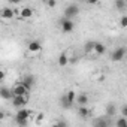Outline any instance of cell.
Masks as SVG:
<instances>
[{"instance_id": "cell-1", "label": "cell", "mask_w": 127, "mask_h": 127, "mask_svg": "<svg viewBox=\"0 0 127 127\" xmlns=\"http://www.w3.org/2000/svg\"><path fill=\"white\" fill-rule=\"evenodd\" d=\"M30 115H32V112H30L29 109H26V108H20L18 112H17V115H15V120H17V123H18L20 126H26V124H27V120H29Z\"/></svg>"}, {"instance_id": "cell-2", "label": "cell", "mask_w": 127, "mask_h": 127, "mask_svg": "<svg viewBox=\"0 0 127 127\" xmlns=\"http://www.w3.org/2000/svg\"><path fill=\"white\" fill-rule=\"evenodd\" d=\"M11 90H12L14 96H24V94H27V93L30 91V87H29V85H26V84L21 81V82L15 84V85H14Z\"/></svg>"}, {"instance_id": "cell-3", "label": "cell", "mask_w": 127, "mask_h": 127, "mask_svg": "<svg viewBox=\"0 0 127 127\" xmlns=\"http://www.w3.org/2000/svg\"><path fill=\"white\" fill-rule=\"evenodd\" d=\"M60 26H61V32H63V33H72L73 29H75L73 21H72L70 18H66V17L60 21Z\"/></svg>"}, {"instance_id": "cell-4", "label": "cell", "mask_w": 127, "mask_h": 127, "mask_svg": "<svg viewBox=\"0 0 127 127\" xmlns=\"http://www.w3.org/2000/svg\"><path fill=\"white\" fill-rule=\"evenodd\" d=\"M11 100H12V105L15 108H24L27 105V102H29V97H27V94H24V96H14Z\"/></svg>"}, {"instance_id": "cell-5", "label": "cell", "mask_w": 127, "mask_h": 127, "mask_svg": "<svg viewBox=\"0 0 127 127\" xmlns=\"http://www.w3.org/2000/svg\"><path fill=\"white\" fill-rule=\"evenodd\" d=\"M78 14H79V6L78 5H69L66 8V11H64V17L70 18V20H73Z\"/></svg>"}, {"instance_id": "cell-6", "label": "cell", "mask_w": 127, "mask_h": 127, "mask_svg": "<svg viewBox=\"0 0 127 127\" xmlns=\"http://www.w3.org/2000/svg\"><path fill=\"white\" fill-rule=\"evenodd\" d=\"M126 57V49L124 48H117L115 51H112L111 54V60L112 61H121Z\"/></svg>"}, {"instance_id": "cell-7", "label": "cell", "mask_w": 127, "mask_h": 127, "mask_svg": "<svg viewBox=\"0 0 127 127\" xmlns=\"http://www.w3.org/2000/svg\"><path fill=\"white\" fill-rule=\"evenodd\" d=\"M27 49H29V52H32V54H37V52H40V49H42V43H40L39 40H32V42H29Z\"/></svg>"}, {"instance_id": "cell-8", "label": "cell", "mask_w": 127, "mask_h": 127, "mask_svg": "<svg viewBox=\"0 0 127 127\" xmlns=\"http://www.w3.org/2000/svg\"><path fill=\"white\" fill-rule=\"evenodd\" d=\"M14 17H15V12H14L12 8H3V9H2V18H3L5 21H9V20H12Z\"/></svg>"}, {"instance_id": "cell-9", "label": "cell", "mask_w": 127, "mask_h": 127, "mask_svg": "<svg viewBox=\"0 0 127 127\" xmlns=\"http://www.w3.org/2000/svg\"><path fill=\"white\" fill-rule=\"evenodd\" d=\"M20 15H21V20H29V18L33 17V9L29 8V6H24V8H21Z\"/></svg>"}, {"instance_id": "cell-10", "label": "cell", "mask_w": 127, "mask_h": 127, "mask_svg": "<svg viewBox=\"0 0 127 127\" xmlns=\"http://www.w3.org/2000/svg\"><path fill=\"white\" fill-rule=\"evenodd\" d=\"M0 96H2V99H5V100H11L14 97V93H12V90H9L6 87H2L0 88Z\"/></svg>"}, {"instance_id": "cell-11", "label": "cell", "mask_w": 127, "mask_h": 127, "mask_svg": "<svg viewBox=\"0 0 127 127\" xmlns=\"http://www.w3.org/2000/svg\"><path fill=\"white\" fill-rule=\"evenodd\" d=\"M105 51H106V46L103 43H100V42H96L94 43V52H93L94 55H103Z\"/></svg>"}, {"instance_id": "cell-12", "label": "cell", "mask_w": 127, "mask_h": 127, "mask_svg": "<svg viewBox=\"0 0 127 127\" xmlns=\"http://www.w3.org/2000/svg\"><path fill=\"white\" fill-rule=\"evenodd\" d=\"M69 63H70V60L67 58L66 54H60V57H58V64H60L61 67H66Z\"/></svg>"}, {"instance_id": "cell-13", "label": "cell", "mask_w": 127, "mask_h": 127, "mask_svg": "<svg viewBox=\"0 0 127 127\" xmlns=\"http://www.w3.org/2000/svg\"><path fill=\"white\" fill-rule=\"evenodd\" d=\"M76 103H78L79 106H85V105L88 103V96H87V94H79V96L76 97Z\"/></svg>"}, {"instance_id": "cell-14", "label": "cell", "mask_w": 127, "mask_h": 127, "mask_svg": "<svg viewBox=\"0 0 127 127\" xmlns=\"http://www.w3.org/2000/svg\"><path fill=\"white\" fill-rule=\"evenodd\" d=\"M23 82L32 88V87H33V84H34V76H33V75H26V76L23 78Z\"/></svg>"}, {"instance_id": "cell-15", "label": "cell", "mask_w": 127, "mask_h": 127, "mask_svg": "<svg viewBox=\"0 0 127 127\" xmlns=\"http://www.w3.org/2000/svg\"><path fill=\"white\" fill-rule=\"evenodd\" d=\"M78 115L82 117V118H87V117L90 115V111H88L85 106H79V109H78Z\"/></svg>"}, {"instance_id": "cell-16", "label": "cell", "mask_w": 127, "mask_h": 127, "mask_svg": "<svg viewBox=\"0 0 127 127\" xmlns=\"http://www.w3.org/2000/svg\"><path fill=\"white\" fill-rule=\"evenodd\" d=\"M60 105L63 106V108H69L72 103L69 102V99H67V96L64 94V96H61V99H60Z\"/></svg>"}, {"instance_id": "cell-17", "label": "cell", "mask_w": 127, "mask_h": 127, "mask_svg": "<svg viewBox=\"0 0 127 127\" xmlns=\"http://www.w3.org/2000/svg\"><path fill=\"white\" fill-rule=\"evenodd\" d=\"M66 96H67V99H69V102H70V103H75V102H76V93H75V91H72V90H70V91H67V93H66Z\"/></svg>"}, {"instance_id": "cell-18", "label": "cell", "mask_w": 127, "mask_h": 127, "mask_svg": "<svg viewBox=\"0 0 127 127\" xmlns=\"http://www.w3.org/2000/svg\"><path fill=\"white\" fill-rule=\"evenodd\" d=\"M94 43L96 42H87V45H85V52L87 54H90V52L93 54L94 52Z\"/></svg>"}, {"instance_id": "cell-19", "label": "cell", "mask_w": 127, "mask_h": 127, "mask_svg": "<svg viewBox=\"0 0 127 127\" xmlns=\"http://www.w3.org/2000/svg\"><path fill=\"white\" fill-rule=\"evenodd\" d=\"M117 126L120 127H127V117H121L117 120Z\"/></svg>"}, {"instance_id": "cell-20", "label": "cell", "mask_w": 127, "mask_h": 127, "mask_svg": "<svg viewBox=\"0 0 127 127\" xmlns=\"http://www.w3.org/2000/svg\"><path fill=\"white\" fill-rule=\"evenodd\" d=\"M106 114H108V115H115V106H114V103H109V105H108Z\"/></svg>"}, {"instance_id": "cell-21", "label": "cell", "mask_w": 127, "mask_h": 127, "mask_svg": "<svg viewBox=\"0 0 127 127\" xmlns=\"http://www.w3.org/2000/svg\"><path fill=\"white\" fill-rule=\"evenodd\" d=\"M120 26H121L123 29H127V15H124V17L120 18Z\"/></svg>"}, {"instance_id": "cell-22", "label": "cell", "mask_w": 127, "mask_h": 127, "mask_svg": "<svg viewBox=\"0 0 127 127\" xmlns=\"http://www.w3.org/2000/svg\"><path fill=\"white\" fill-rule=\"evenodd\" d=\"M115 5H117L118 9H124V8H126V2H124V0H117Z\"/></svg>"}, {"instance_id": "cell-23", "label": "cell", "mask_w": 127, "mask_h": 127, "mask_svg": "<svg viewBox=\"0 0 127 127\" xmlns=\"http://www.w3.org/2000/svg\"><path fill=\"white\" fill-rule=\"evenodd\" d=\"M46 5H48V8H55L57 2H55V0H48V2H46Z\"/></svg>"}, {"instance_id": "cell-24", "label": "cell", "mask_w": 127, "mask_h": 127, "mask_svg": "<svg viewBox=\"0 0 127 127\" xmlns=\"http://www.w3.org/2000/svg\"><path fill=\"white\" fill-rule=\"evenodd\" d=\"M121 115H123V117H127V105L121 108Z\"/></svg>"}, {"instance_id": "cell-25", "label": "cell", "mask_w": 127, "mask_h": 127, "mask_svg": "<svg viewBox=\"0 0 127 127\" xmlns=\"http://www.w3.org/2000/svg\"><path fill=\"white\" fill-rule=\"evenodd\" d=\"M9 3H12V5H20V3H23V0H9Z\"/></svg>"}, {"instance_id": "cell-26", "label": "cell", "mask_w": 127, "mask_h": 127, "mask_svg": "<svg viewBox=\"0 0 127 127\" xmlns=\"http://www.w3.org/2000/svg\"><path fill=\"white\" fill-rule=\"evenodd\" d=\"M85 2H87L88 5H97V3H99V0H85Z\"/></svg>"}, {"instance_id": "cell-27", "label": "cell", "mask_w": 127, "mask_h": 127, "mask_svg": "<svg viewBox=\"0 0 127 127\" xmlns=\"http://www.w3.org/2000/svg\"><path fill=\"white\" fill-rule=\"evenodd\" d=\"M0 79H2V81L5 79V70H2V72H0Z\"/></svg>"}, {"instance_id": "cell-28", "label": "cell", "mask_w": 127, "mask_h": 127, "mask_svg": "<svg viewBox=\"0 0 127 127\" xmlns=\"http://www.w3.org/2000/svg\"><path fill=\"white\" fill-rule=\"evenodd\" d=\"M78 2H84V0H78Z\"/></svg>"}]
</instances>
